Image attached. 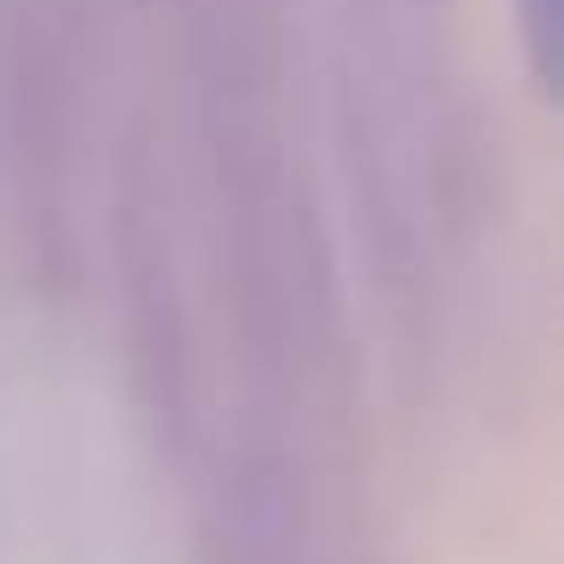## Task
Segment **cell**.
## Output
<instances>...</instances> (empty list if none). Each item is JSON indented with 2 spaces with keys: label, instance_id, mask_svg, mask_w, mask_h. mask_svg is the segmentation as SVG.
I'll list each match as a JSON object with an SVG mask.
<instances>
[{
  "label": "cell",
  "instance_id": "1",
  "mask_svg": "<svg viewBox=\"0 0 564 564\" xmlns=\"http://www.w3.org/2000/svg\"><path fill=\"white\" fill-rule=\"evenodd\" d=\"M523 42H531V75H556V0H523Z\"/></svg>",
  "mask_w": 564,
  "mask_h": 564
}]
</instances>
